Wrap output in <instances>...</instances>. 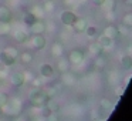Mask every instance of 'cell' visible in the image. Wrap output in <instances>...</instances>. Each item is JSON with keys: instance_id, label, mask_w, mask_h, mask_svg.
Wrapping results in <instances>:
<instances>
[{"instance_id": "obj_1", "label": "cell", "mask_w": 132, "mask_h": 121, "mask_svg": "<svg viewBox=\"0 0 132 121\" xmlns=\"http://www.w3.org/2000/svg\"><path fill=\"white\" fill-rule=\"evenodd\" d=\"M30 100L34 105H46L50 101V97L43 91H34L31 95H30Z\"/></svg>"}, {"instance_id": "obj_2", "label": "cell", "mask_w": 132, "mask_h": 121, "mask_svg": "<svg viewBox=\"0 0 132 121\" xmlns=\"http://www.w3.org/2000/svg\"><path fill=\"white\" fill-rule=\"evenodd\" d=\"M0 61L4 66H13L16 63V50H7L0 51Z\"/></svg>"}, {"instance_id": "obj_3", "label": "cell", "mask_w": 132, "mask_h": 121, "mask_svg": "<svg viewBox=\"0 0 132 121\" xmlns=\"http://www.w3.org/2000/svg\"><path fill=\"white\" fill-rule=\"evenodd\" d=\"M60 19H61V23L63 24H65V26H72V24L77 21V14H75L74 12H70V10H65V12H63L61 13V16H60Z\"/></svg>"}, {"instance_id": "obj_4", "label": "cell", "mask_w": 132, "mask_h": 121, "mask_svg": "<svg viewBox=\"0 0 132 121\" xmlns=\"http://www.w3.org/2000/svg\"><path fill=\"white\" fill-rule=\"evenodd\" d=\"M13 20V13L7 6H0V21L3 23H12Z\"/></svg>"}, {"instance_id": "obj_5", "label": "cell", "mask_w": 132, "mask_h": 121, "mask_svg": "<svg viewBox=\"0 0 132 121\" xmlns=\"http://www.w3.org/2000/svg\"><path fill=\"white\" fill-rule=\"evenodd\" d=\"M68 60L71 61V63H74V64H80L81 61L84 60V51L80 50V49H74L71 53H70Z\"/></svg>"}, {"instance_id": "obj_6", "label": "cell", "mask_w": 132, "mask_h": 121, "mask_svg": "<svg viewBox=\"0 0 132 121\" xmlns=\"http://www.w3.org/2000/svg\"><path fill=\"white\" fill-rule=\"evenodd\" d=\"M46 29H47L46 23H44V21H41V20L34 21V23L30 26V30H31L33 34H43V33L46 32Z\"/></svg>"}, {"instance_id": "obj_7", "label": "cell", "mask_w": 132, "mask_h": 121, "mask_svg": "<svg viewBox=\"0 0 132 121\" xmlns=\"http://www.w3.org/2000/svg\"><path fill=\"white\" fill-rule=\"evenodd\" d=\"M33 46L37 50L44 49V46H46V37L43 34H34L33 36Z\"/></svg>"}, {"instance_id": "obj_8", "label": "cell", "mask_w": 132, "mask_h": 121, "mask_svg": "<svg viewBox=\"0 0 132 121\" xmlns=\"http://www.w3.org/2000/svg\"><path fill=\"white\" fill-rule=\"evenodd\" d=\"M40 73H41V75H43V77H51L53 73H54V70H53L51 64H47L46 63V64H41Z\"/></svg>"}, {"instance_id": "obj_9", "label": "cell", "mask_w": 132, "mask_h": 121, "mask_svg": "<svg viewBox=\"0 0 132 121\" xmlns=\"http://www.w3.org/2000/svg\"><path fill=\"white\" fill-rule=\"evenodd\" d=\"M72 27H74V30L77 33H81V32H84L88 26H87V21L84 20V19H77V21L72 24Z\"/></svg>"}, {"instance_id": "obj_10", "label": "cell", "mask_w": 132, "mask_h": 121, "mask_svg": "<svg viewBox=\"0 0 132 121\" xmlns=\"http://www.w3.org/2000/svg\"><path fill=\"white\" fill-rule=\"evenodd\" d=\"M98 44H100L102 49H105V47H109V46H112V39L108 37V36H105V34H102L100 39H98Z\"/></svg>"}, {"instance_id": "obj_11", "label": "cell", "mask_w": 132, "mask_h": 121, "mask_svg": "<svg viewBox=\"0 0 132 121\" xmlns=\"http://www.w3.org/2000/svg\"><path fill=\"white\" fill-rule=\"evenodd\" d=\"M24 23L27 24V26H31L33 23H34V21H37V16L34 14V13H31V12H29V13H26V14H24Z\"/></svg>"}, {"instance_id": "obj_12", "label": "cell", "mask_w": 132, "mask_h": 121, "mask_svg": "<svg viewBox=\"0 0 132 121\" xmlns=\"http://www.w3.org/2000/svg\"><path fill=\"white\" fill-rule=\"evenodd\" d=\"M12 83L14 84V86H21V84L24 83V74L23 73H16L12 77Z\"/></svg>"}, {"instance_id": "obj_13", "label": "cell", "mask_w": 132, "mask_h": 121, "mask_svg": "<svg viewBox=\"0 0 132 121\" xmlns=\"http://www.w3.org/2000/svg\"><path fill=\"white\" fill-rule=\"evenodd\" d=\"M104 34L111 37V39H114V37H117V34H118V29L115 26H108L105 29V32H104Z\"/></svg>"}, {"instance_id": "obj_14", "label": "cell", "mask_w": 132, "mask_h": 121, "mask_svg": "<svg viewBox=\"0 0 132 121\" xmlns=\"http://www.w3.org/2000/svg\"><path fill=\"white\" fill-rule=\"evenodd\" d=\"M121 64H122V67L125 70L132 69V57L131 56H123L122 60H121Z\"/></svg>"}, {"instance_id": "obj_15", "label": "cell", "mask_w": 132, "mask_h": 121, "mask_svg": "<svg viewBox=\"0 0 132 121\" xmlns=\"http://www.w3.org/2000/svg\"><path fill=\"white\" fill-rule=\"evenodd\" d=\"M105 63H106V60H105V57H104L102 54H100V56H98V57L94 60V64H95V67H97V69H100V70L105 67Z\"/></svg>"}, {"instance_id": "obj_16", "label": "cell", "mask_w": 132, "mask_h": 121, "mask_svg": "<svg viewBox=\"0 0 132 121\" xmlns=\"http://www.w3.org/2000/svg\"><path fill=\"white\" fill-rule=\"evenodd\" d=\"M27 37H29V36H27V33L23 32V30H19V32L14 34V39L19 41V43H24V41L27 40Z\"/></svg>"}, {"instance_id": "obj_17", "label": "cell", "mask_w": 132, "mask_h": 121, "mask_svg": "<svg viewBox=\"0 0 132 121\" xmlns=\"http://www.w3.org/2000/svg\"><path fill=\"white\" fill-rule=\"evenodd\" d=\"M89 51L94 53V56H100V54H102L104 49L97 43V44H91V46H89Z\"/></svg>"}, {"instance_id": "obj_18", "label": "cell", "mask_w": 132, "mask_h": 121, "mask_svg": "<svg viewBox=\"0 0 132 121\" xmlns=\"http://www.w3.org/2000/svg\"><path fill=\"white\" fill-rule=\"evenodd\" d=\"M122 23L125 24V26H128V27H132V13H128V14L123 16Z\"/></svg>"}, {"instance_id": "obj_19", "label": "cell", "mask_w": 132, "mask_h": 121, "mask_svg": "<svg viewBox=\"0 0 132 121\" xmlns=\"http://www.w3.org/2000/svg\"><path fill=\"white\" fill-rule=\"evenodd\" d=\"M31 60H33V57H31V53L26 51V53H23V54H21V61H23V63L29 64Z\"/></svg>"}, {"instance_id": "obj_20", "label": "cell", "mask_w": 132, "mask_h": 121, "mask_svg": "<svg viewBox=\"0 0 132 121\" xmlns=\"http://www.w3.org/2000/svg\"><path fill=\"white\" fill-rule=\"evenodd\" d=\"M10 29L9 23H3V21H0V34H3V33H7Z\"/></svg>"}, {"instance_id": "obj_21", "label": "cell", "mask_w": 132, "mask_h": 121, "mask_svg": "<svg viewBox=\"0 0 132 121\" xmlns=\"http://www.w3.org/2000/svg\"><path fill=\"white\" fill-rule=\"evenodd\" d=\"M7 100H9L7 94H3V93H0V107H2V105H4V104L7 103Z\"/></svg>"}, {"instance_id": "obj_22", "label": "cell", "mask_w": 132, "mask_h": 121, "mask_svg": "<svg viewBox=\"0 0 132 121\" xmlns=\"http://www.w3.org/2000/svg\"><path fill=\"white\" fill-rule=\"evenodd\" d=\"M85 32H87V34H88V36H91V37H92V36H95V34H97V29H95V27H87V29H85Z\"/></svg>"}, {"instance_id": "obj_23", "label": "cell", "mask_w": 132, "mask_h": 121, "mask_svg": "<svg viewBox=\"0 0 132 121\" xmlns=\"http://www.w3.org/2000/svg\"><path fill=\"white\" fill-rule=\"evenodd\" d=\"M91 2L95 4V6H104V4L106 3V0H91Z\"/></svg>"}, {"instance_id": "obj_24", "label": "cell", "mask_w": 132, "mask_h": 121, "mask_svg": "<svg viewBox=\"0 0 132 121\" xmlns=\"http://www.w3.org/2000/svg\"><path fill=\"white\" fill-rule=\"evenodd\" d=\"M43 2H48V0H43Z\"/></svg>"}]
</instances>
